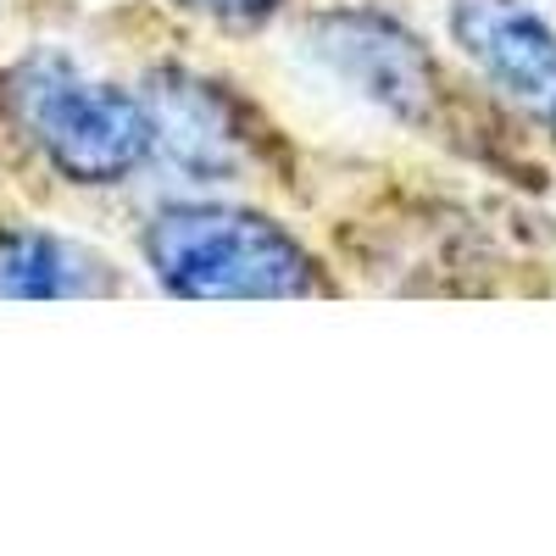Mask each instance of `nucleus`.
<instances>
[{
    "label": "nucleus",
    "mask_w": 556,
    "mask_h": 556,
    "mask_svg": "<svg viewBox=\"0 0 556 556\" xmlns=\"http://www.w3.org/2000/svg\"><path fill=\"white\" fill-rule=\"evenodd\" d=\"M173 7L195 12V17H206V23H217V28H256V23L278 17V7H285V0H173Z\"/></svg>",
    "instance_id": "7"
},
{
    "label": "nucleus",
    "mask_w": 556,
    "mask_h": 556,
    "mask_svg": "<svg viewBox=\"0 0 556 556\" xmlns=\"http://www.w3.org/2000/svg\"><path fill=\"white\" fill-rule=\"evenodd\" d=\"M301 51L356 101L395 117L401 128H440L451 112V78L424 34L374 0L312 12L301 23Z\"/></svg>",
    "instance_id": "3"
},
{
    "label": "nucleus",
    "mask_w": 556,
    "mask_h": 556,
    "mask_svg": "<svg viewBox=\"0 0 556 556\" xmlns=\"http://www.w3.org/2000/svg\"><path fill=\"white\" fill-rule=\"evenodd\" d=\"M151 162L184 184H245L267 162V128L228 84L195 67H156L146 78Z\"/></svg>",
    "instance_id": "4"
},
{
    "label": "nucleus",
    "mask_w": 556,
    "mask_h": 556,
    "mask_svg": "<svg viewBox=\"0 0 556 556\" xmlns=\"http://www.w3.org/2000/svg\"><path fill=\"white\" fill-rule=\"evenodd\" d=\"M0 112L23 146L78 190H112L151 162L146 96L96 78L67 51H28L0 73Z\"/></svg>",
    "instance_id": "1"
},
{
    "label": "nucleus",
    "mask_w": 556,
    "mask_h": 556,
    "mask_svg": "<svg viewBox=\"0 0 556 556\" xmlns=\"http://www.w3.org/2000/svg\"><path fill=\"white\" fill-rule=\"evenodd\" d=\"M445 34L484 89L556 139V28L529 0H445Z\"/></svg>",
    "instance_id": "5"
},
{
    "label": "nucleus",
    "mask_w": 556,
    "mask_h": 556,
    "mask_svg": "<svg viewBox=\"0 0 556 556\" xmlns=\"http://www.w3.org/2000/svg\"><path fill=\"white\" fill-rule=\"evenodd\" d=\"M117 267L51 228L0 223V301H89L117 295Z\"/></svg>",
    "instance_id": "6"
},
{
    "label": "nucleus",
    "mask_w": 556,
    "mask_h": 556,
    "mask_svg": "<svg viewBox=\"0 0 556 556\" xmlns=\"http://www.w3.org/2000/svg\"><path fill=\"white\" fill-rule=\"evenodd\" d=\"M151 278L178 301H301L329 290L323 262L278 217L235 201H173L139 235Z\"/></svg>",
    "instance_id": "2"
}]
</instances>
